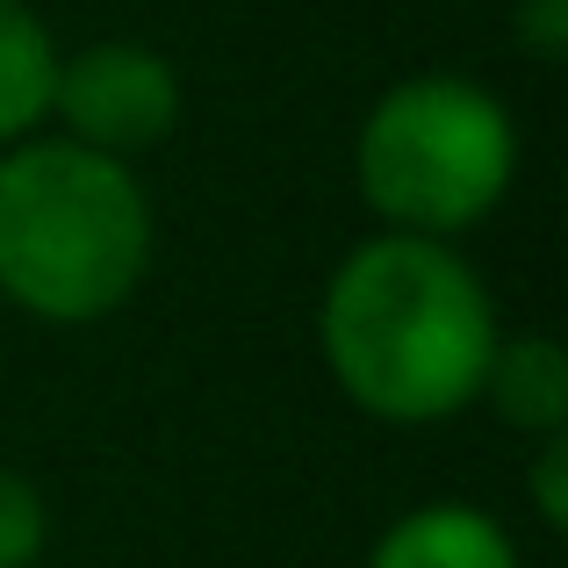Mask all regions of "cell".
Returning <instances> with one entry per match:
<instances>
[{
    "instance_id": "cell-4",
    "label": "cell",
    "mask_w": 568,
    "mask_h": 568,
    "mask_svg": "<svg viewBox=\"0 0 568 568\" xmlns=\"http://www.w3.org/2000/svg\"><path fill=\"white\" fill-rule=\"evenodd\" d=\"M51 123L58 138L130 166L181 130V72H173L166 51H152L138 37H101L80 43V51H58Z\"/></svg>"
},
{
    "instance_id": "cell-10",
    "label": "cell",
    "mask_w": 568,
    "mask_h": 568,
    "mask_svg": "<svg viewBox=\"0 0 568 568\" xmlns=\"http://www.w3.org/2000/svg\"><path fill=\"white\" fill-rule=\"evenodd\" d=\"M526 489H532V511H540V526H547V532H568V432H561V439H540Z\"/></svg>"
},
{
    "instance_id": "cell-1",
    "label": "cell",
    "mask_w": 568,
    "mask_h": 568,
    "mask_svg": "<svg viewBox=\"0 0 568 568\" xmlns=\"http://www.w3.org/2000/svg\"><path fill=\"white\" fill-rule=\"evenodd\" d=\"M497 303L446 237L375 231L332 266L317 295L324 375L382 425H446L483 396Z\"/></svg>"
},
{
    "instance_id": "cell-7",
    "label": "cell",
    "mask_w": 568,
    "mask_h": 568,
    "mask_svg": "<svg viewBox=\"0 0 568 568\" xmlns=\"http://www.w3.org/2000/svg\"><path fill=\"white\" fill-rule=\"evenodd\" d=\"M58 87V43L29 0H0V152L43 138Z\"/></svg>"
},
{
    "instance_id": "cell-8",
    "label": "cell",
    "mask_w": 568,
    "mask_h": 568,
    "mask_svg": "<svg viewBox=\"0 0 568 568\" xmlns=\"http://www.w3.org/2000/svg\"><path fill=\"white\" fill-rule=\"evenodd\" d=\"M51 547V504L22 468H0V568H37Z\"/></svg>"
},
{
    "instance_id": "cell-9",
    "label": "cell",
    "mask_w": 568,
    "mask_h": 568,
    "mask_svg": "<svg viewBox=\"0 0 568 568\" xmlns=\"http://www.w3.org/2000/svg\"><path fill=\"white\" fill-rule=\"evenodd\" d=\"M511 43L532 65H561L568 58V0H511Z\"/></svg>"
},
{
    "instance_id": "cell-5",
    "label": "cell",
    "mask_w": 568,
    "mask_h": 568,
    "mask_svg": "<svg viewBox=\"0 0 568 568\" xmlns=\"http://www.w3.org/2000/svg\"><path fill=\"white\" fill-rule=\"evenodd\" d=\"M367 568H518V540L483 504H417L367 547Z\"/></svg>"
},
{
    "instance_id": "cell-3",
    "label": "cell",
    "mask_w": 568,
    "mask_h": 568,
    "mask_svg": "<svg viewBox=\"0 0 568 568\" xmlns=\"http://www.w3.org/2000/svg\"><path fill=\"white\" fill-rule=\"evenodd\" d=\"M353 181L382 231L446 237L497 216L518 181V123L483 80L410 72L382 87L353 138Z\"/></svg>"
},
{
    "instance_id": "cell-2",
    "label": "cell",
    "mask_w": 568,
    "mask_h": 568,
    "mask_svg": "<svg viewBox=\"0 0 568 568\" xmlns=\"http://www.w3.org/2000/svg\"><path fill=\"white\" fill-rule=\"evenodd\" d=\"M159 216L138 166L72 138L0 152V295L37 324H101L144 288Z\"/></svg>"
},
{
    "instance_id": "cell-6",
    "label": "cell",
    "mask_w": 568,
    "mask_h": 568,
    "mask_svg": "<svg viewBox=\"0 0 568 568\" xmlns=\"http://www.w3.org/2000/svg\"><path fill=\"white\" fill-rule=\"evenodd\" d=\"M475 403H489V417L526 432V439H561L568 432V353H561V338H547V332L497 338Z\"/></svg>"
}]
</instances>
